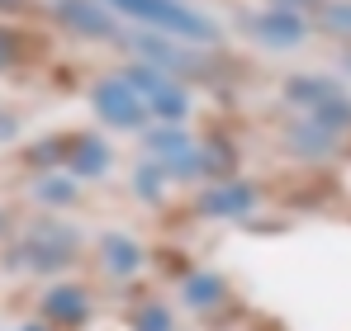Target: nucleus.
<instances>
[{
  "instance_id": "f257e3e1",
  "label": "nucleus",
  "mask_w": 351,
  "mask_h": 331,
  "mask_svg": "<svg viewBox=\"0 0 351 331\" xmlns=\"http://www.w3.org/2000/svg\"><path fill=\"white\" fill-rule=\"evenodd\" d=\"M105 5H114L119 14H128V19H138V24H152V29H162V34L199 38V43L219 38V29H214L199 10H190V5H180V0H105Z\"/></svg>"
},
{
  "instance_id": "f03ea898",
  "label": "nucleus",
  "mask_w": 351,
  "mask_h": 331,
  "mask_svg": "<svg viewBox=\"0 0 351 331\" xmlns=\"http://www.w3.org/2000/svg\"><path fill=\"white\" fill-rule=\"evenodd\" d=\"M95 105H100V114H105L110 123H119V128L143 123V105H138V95H133L123 81H105V85L95 90Z\"/></svg>"
},
{
  "instance_id": "7ed1b4c3",
  "label": "nucleus",
  "mask_w": 351,
  "mask_h": 331,
  "mask_svg": "<svg viewBox=\"0 0 351 331\" xmlns=\"http://www.w3.org/2000/svg\"><path fill=\"white\" fill-rule=\"evenodd\" d=\"M133 85H143V90L152 95V105H157L162 114H185V100H180V90H176L171 81L147 76V71H133Z\"/></svg>"
},
{
  "instance_id": "20e7f679",
  "label": "nucleus",
  "mask_w": 351,
  "mask_h": 331,
  "mask_svg": "<svg viewBox=\"0 0 351 331\" xmlns=\"http://www.w3.org/2000/svg\"><path fill=\"white\" fill-rule=\"evenodd\" d=\"M256 34L271 38V43H294V38L304 34V19H294L290 10H271V14L256 19Z\"/></svg>"
},
{
  "instance_id": "39448f33",
  "label": "nucleus",
  "mask_w": 351,
  "mask_h": 331,
  "mask_svg": "<svg viewBox=\"0 0 351 331\" xmlns=\"http://www.w3.org/2000/svg\"><path fill=\"white\" fill-rule=\"evenodd\" d=\"M58 14L71 24V29H86V34H110V19L95 10V5H81V0H62Z\"/></svg>"
},
{
  "instance_id": "423d86ee",
  "label": "nucleus",
  "mask_w": 351,
  "mask_h": 331,
  "mask_svg": "<svg viewBox=\"0 0 351 331\" xmlns=\"http://www.w3.org/2000/svg\"><path fill=\"white\" fill-rule=\"evenodd\" d=\"M247 199H252L247 189H228V194H214V199H209V213H237V209H242Z\"/></svg>"
},
{
  "instance_id": "0eeeda50",
  "label": "nucleus",
  "mask_w": 351,
  "mask_h": 331,
  "mask_svg": "<svg viewBox=\"0 0 351 331\" xmlns=\"http://www.w3.org/2000/svg\"><path fill=\"white\" fill-rule=\"evenodd\" d=\"M323 14H328V24H332V29H347V34H351V5H328Z\"/></svg>"
},
{
  "instance_id": "6e6552de",
  "label": "nucleus",
  "mask_w": 351,
  "mask_h": 331,
  "mask_svg": "<svg viewBox=\"0 0 351 331\" xmlns=\"http://www.w3.org/2000/svg\"><path fill=\"white\" fill-rule=\"evenodd\" d=\"M10 53H14V48H10V38L0 34V62H10Z\"/></svg>"
}]
</instances>
